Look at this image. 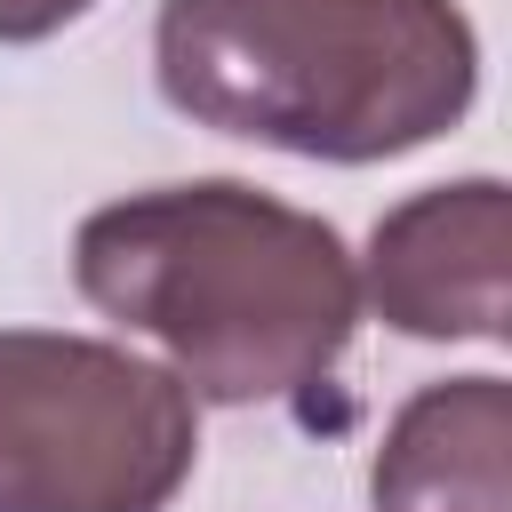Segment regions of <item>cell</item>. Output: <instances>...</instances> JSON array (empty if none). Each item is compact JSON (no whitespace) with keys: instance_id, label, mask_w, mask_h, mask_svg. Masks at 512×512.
I'll use <instances>...</instances> for the list:
<instances>
[{"instance_id":"obj_1","label":"cell","mask_w":512,"mask_h":512,"mask_svg":"<svg viewBox=\"0 0 512 512\" xmlns=\"http://www.w3.org/2000/svg\"><path fill=\"white\" fill-rule=\"evenodd\" d=\"M80 296L152 336L184 392L288 400L320 384L360 320L344 240L256 184H168L112 200L72 240Z\"/></svg>"},{"instance_id":"obj_2","label":"cell","mask_w":512,"mask_h":512,"mask_svg":"<svg viewBox=\"0 0 512 512\" xmlns=\"http://www.w3.org/2000/svg\"><path fill=\"white\" fill-rule=\"evenodd\" d=\"M152 56L176 112L304 160L416 152L480 88L448 0H168Z\"/></svg>"},{"instance_id":"obj_3","label":"cell","mask_w":512,"mask_h":512,"mask_svg":"<svg viewBox=\"0 0 512 512\" xmlns=\"http://www.w3.org/2000/svg\"><path fill=\"white\" fill-rule=\"evenodd\" d=\"M192 448L184 376L96 336H0V512H160Z\"/></svg>"},{"instance_id":"obj_4","label":"cell","mask_w":512,"mask_h":512,"mask_svg":"<svg viewBox=\"0 0 512 512\" xmlns=\"http://www.w3.org/2000/svg\"><path fill=\"white\" fill-rule=\"evenodd\" d=\"M512 208L496 176L416 192L368 240V296L408 336H504Z\"/></svg>"},{"instance_id":"obj_5","label":"cell","mask_w":512,"mask_h":512,"mask_svg":"<svg viewBox=\"0 0 512 512\" xmlns=\"http://www.w3.org/2000/svg\"><path fill=\"white\" fill-rule=\"evenodd\" d=\"M376 512H512V392L504 376L424 384L376 448Z\"/></svg>"},{"instance_id":"obj_6","label":"cell","mask_w":512,"mask_h":512,"mask_svg":"<svg viewBox=\"0 0 512 512\" xmlns=\"http://www.w3.org/2000/svg\"><path fill=\"white\" fill-rule=\"evenodd\" d=\"M96 0H0V40H48L56 24L88 16Z\"/></svg>"}]
</instances>
